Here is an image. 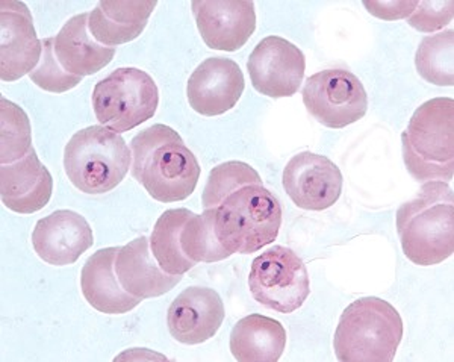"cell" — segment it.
<instances>
[{
    "instance_id": "1",
    "label": "cell",
    "mask_w": 454,
    "mask_h": 362,
    "mask_svg": "<svg viewBox=\"0 0 454 362\" xmlns=\"http://www.w3.org/2000/svg\"><path fill=\"white\" fill-rule=\"evenodd\" d=\"M130 151L132 177L158 202H182L196 190L200 164L170 126H150L135 137Z\"/></svg>"
},
{
    "instance_id": "2",
    "label": "cell",
    "mask_w": 454,
    "mask_h": 362,
    "mask_svg": "<svg viewBox=\"0 0 454 362\" xmlns=\"http://www.w3.org/2000/svg\"><path fill=\"white\" fill-rule=\"evenodd\" d=\"M403 252L413 264L428 267L454 252V196L449 182H424L395 216Z\"/></svg>"
},
{
    "instance_id": "3",
    "label": "cell",
    "mask_w": 454,
    "mask_h": 362,
    "mask_svg": "<svg viewBox=\"0 0 454 362\" xmlns=\"http://www.w3.org/2000/svg\"><path fill=\"white\" fill-rule=\"evenodd\" d=\"M403 161L419 182H450L454 175V100L421 105L402 134Z\"/></svg>"
},
{
    "instance_id": "4",
    "label": "cell",
    "mask_w": 454,
    "mask_h": 362,
    "mask_svg": "<svg viewBox=\"0 0 454 362\" xmlns=\"http://www.w3.org/2000/svg\"><path fill=\"white\" fill-rule=\"evenodd\" d=\"M402 338L398 311L379 297H362L342 312L333 347L342 362H391Z\"/></svg>"
},
{
    "instance_id": "5",
    "label": "cell",
    "mask_w": 454,
    "mask_h": 362,
    "mask_svg": "<svg viewBox=\"0 0 454 362\" xmlns=\"http://www.w3.org/2000/svg\"><path fill=\"white\" fill-rule=\"evenodd\" d=\"M212 209L218 240L232 255L254 254L279 235L282 207L262 184L238 188Z\"/></svg>"
},
{
    "instance_id": "6",
    "label": "cell",
    "mask_w": 454,
    "mask_h": 362,
    "mask_svg": "<svg viewBox=\"0 0 454 362\" xmlns=\"http://www.w3.org/2000/svg\"><path fill=\"white\" fill-rule=\"evenodd\" d=\"M132 152L119 132L90 126L73 135L64 151V169L79 192L105 194L123 182Z\"/></svg>"
},
{
    "instance_id": "7",
    "label": "cell",
    "mask_w": 454,
    "mask_h": 362,
    "mask_svg": "<svg viewBox=\"0 0 454 362\" xmlns=\"http://www.w3.org/2000/svg\"><path fill=\"white\" fill-rule=\"evenodd\" d=\"M158 105V85L140 68H117L94 87V114L102 126L119 134L152 119Z\"/></svg>"
},
{
    "instance_id": "8",
    "label": "cell",
    "mask_w": 454,
    "mask_h": 362,
    "mask_svg": "<svg viewBox=\"0 0 454 362\" xmlns=\"http://www.w3.org/2000/svg\"><path fill=\"white\" fill-rule=\"evenodd\" d=\"M248 287L261 305L291 314L309 297V273L294 250L274 246L252 263Z\"/></svg>"
},
{
    "instance_id": "9",
    "label": "cell",
    "mask_w": 454,
    "mask_h": 362,
    "mask_svg": "<svg viewBox=\"0 0 454 362\" xmlns=\"http://www.w3.org/2000/svg\"><path fill=\"white\" fill-rule=\"evenodd\" d=\"M301 96L308 113L331 130L346 128L367 114V91L357 76L342 68L312 75Z\"/></svg>"
},
{
    "instance_id": "10",
    "label": "cell",
    "mask_w": 454,
    "mask_h": 362,
    "mask_svg": "<svg viewBox=\"0 0 454 362\" xmlns=\"http://www.w3.org/2000/svg\"><path fill=\"white\" fill-rule=\"evenodd\" d=\"M247 70L258 93L273 98H289L299 91L305 78V53L282 36L270 35L254 47Z\"/></svg>"
},
{
    "instance_id": "11",
    "label": "cell",
    "mask_w": 454,
    "mask_h": 362,
    "mask_svg": "<svg viewBox=\"0 0 454 362\" xmlns=\"http://www.w3.org/2000/svg\"><path fill=\"white\" fill-rule=\"evenodd\" d=\"M284 188L289 199L301 209L325 211L340 197L342 173L329 158L301 152L285 167Z\"/></svg>"
},
{
    "instance_id": "12",
    "label": "cell",
    "mask_w": 454,
    "mask_h": 362,
    "mask_svg": "<svg viewBox=\"0 0 454 362\" xmlns=\"http://www.w3.org/2000/svg\"><path fill=\"white\" fill-rule=\"evenodd\" d=\"M0 78L14 83L42 59L43 42L36 36L29 8L23 2H0Z\"/></svg>"
},
{
    "instance_id": "13",
    "label": "cell",
    "mask_w": 454,
    "mask_h": 362,
    "mask_svg": "<svg viewBox=\"0 0 454 362\" xmlns=\"http://www.w3.org/2000/svg\"><path fill=\"white\" fill-rule=\"evenodd\" d=\"M192 8L203 42L214 51L235 52L256 29L254 2L196 0Z\"/></svg>"
},
{
    "instance_id": "14",
    "label": "cell",
    "mask_w": 454,
    "mask_h": 362,
    "mask_svg": "<svg viewBox=\"0 0 454 362\" xmlns=\"http://www.w3.org/2000/svg\"><path fill=\"white\" fill-rule=\"evenodd\" d=\"M246 81L237 62L229 58H207L192 73L186 96L192 108L201 115H222L239 102Z\"/></svg>"
},
{
    "instance_id": "15",
    "label": "cell",
    "mask_w": 454,
    "mask_h": 362,
    "mask_svg": "<svg viewBox=\"0 0 454 362\" xmlns=\"http://www.w3.org/2000/svg\"><path fill=\"white\" fill-rule=\"evenodd\" d=\"M93 244V229L87 218L70 209L38 220L32 232L35 254L55 267L74 264Z\"/></svg>"
},
{
    "instance_id": "16",
    "label": "cell",
    "mask_w": 454,
    "mask_h": 362,
    "mask_svg": "<svg viewBox=\"0 0 454 362\" xmlns=\"http://www.w3.org/2000/svg\"><path fill=\"white\" fill-rule=\"evenodd\" d=\"M224 314L217 291L207 287H190L171 303L167 323L176 342L194 346L215 336Z\"/></svg>"
},
{
    "instance_id": "17",
    "label": "cell",
    "mask_w": 454,
    "mask_h": 362,
    "mask_svg": "<svg viewBox=\"0 0 454 362\" xmlns=\"http://www.w3.org/2000/svg\"><path fill=\"white\" fill-rule=\"evenodd\" d=\"M53 179L34 149L25 158L0 169L2 202L17 214L42 211L51 202Z\"/></svg>"
},
{
    "instance_id": "18",
    "label": "cell",
    "mask_w": 454,
    "mask_h": 362,
    "mask_svg": "<svg viewBox=\"0 0 454 362\" xmlns=\"http://www.w3.org/2000/svg\"><path fill=\"white\" fill-rule=\"evenodd\" d=\"M115 274L124 290L141 301L167 295L184 276L160 269L153 254H150L147 237H138L120 248L115 258Z\"/></svg>"
},
{
    "instance_id": "19",
    "label": "cell",
    "mask_w": 454,
    "mask_h": 362,
    "mask_svg": "<svg viewBox=\"0 0 454 362\" xmlns=\"http://www.w3.org/2000/svg\"><path fill=\"white\" fill-rule=\"evenodd\" d=\"M119 250L120 248H100L87 259L81 273V290L85 301L108 316H121L141 303V299L124 290L115 274Z\"/></svg>"
},
{
    "instance_id": "20",
    "label": "cell",
    "mask_w": 454,
    "mask_h": 362,
    "mask_svg": "<svg viewBox=\"0 0 454 362\" xmlns=\"http://www.w3.org/2000/svg\"><path fill=\"white\" fill-rule=\"evenodd\" d=\"M156 5V2L145 0H102L90 12L88 29L94 40L104 46L134 42L145 31Z\"/></svg>"
},
{
    "instance_id": "21",
    "label": "cell",
    "mask_w": 454,
    "mask_h": 362,
    "mask_svg": "<svg viewBox=\"0 0 454 362\" xmlns=\"http://www.w3.org/2000/svg\"><path fill=\"white\" fill-rule=\"evenodd\" d=\"M90 12L74 16L55 36L58 61L68 73L76 76H93L106 67L115 57L114 47L104 46L88 34Z\"/></svg>"
},
{
    "instance_id": "22",
    "label": "cell",
    "mask_w": 454,
    "mask_h": 362,
    "mask_svg": "<svg viewBox=\"0 0 454 362\" xmlns=\"http://www.w3.org/2000/svg\"><path fill=\"white\" fill-rule=\"evenodd\" d=\"M286 347L282 323L261 314L244 317L231 334V352L237 361H279Z\"/></svg>"
},
{
    "instance_id": "23",
    "label": "cell",
    "mask_w": 454,
    "mask_h": 362,
    "mask_svg": "<svg viewBox=\"0 0 454 362\" xmlns=\"http://www.w3.org/2000/svg\"><path fill=\"white\" fill-rule=\"evenodd\" d=\"M192 212L185 208L168 209L156 222L150 248L160 269L170 274H185L197 264L188 258L182 250L181 233L186 220Z\"/></svg>"
},
{
    "instance_id": "24",
    "label": "cell",
    "mask_w": 454,
    "mask_h": 362,
    "mask_svg": "<svg viewBox=\"0 0 454 362\" xmlns=\"http://www.w3.org/2000/svg\"><path fill=\"white\" fill-rule=\"evenodd\" d=\"M181 244L184 254L194 264L218 263L231 256L215 232V209H205L201 214L192 212L182 229Z\"/></svg>"
},
{
    "instance_id": "25",
    "label": "cell",
    "mask_w": 454,
    "mask_h": 362,
    "mask_svg": "<svg viewBox=\"0 0 454 362\" xmlns=\"http://www.w3.org/2000/svg\"><path fill=\"white\" fill-rule=\"evenodd\" d=\"M453 29L426 36L415 55V66L419 76L438 87H453Z\"/></svg>"
},
{
    "instance_id": "26",
    "label": "cell",
    "mask_w": 454,
    "mask_h": 362,
    "mask_svg": "<svg viewBox=\"0 0 454 362\" xmlns=\"http://www.w3.org/2000/svg\"><path fill=\"white\" fill-rule=\"evenodd\" d=\"M0 146L2 166L25 158L32 149L31 122L27 113L4 96L0 98Z\"/></svg>"
},
{
    "instance_id": "27",
    "label": "cell",
    "mask_w": 454,
    "mask_h": 362,
    "mask_svg": "<svg viewBox=\"0 0 454 362\" xmlns=\"http://www.w3.org/2000/svg\"><path fill=\"white\" fill-rule=\"evenodd\" d=\"M262 184V179L254 167L246 162L231 161L212 169L201 197L205 209L217 208L229 194L246 185Z\"/></svg>"
},
{
    "instance_id": "28",
    "label": "cell",
    "mask_w": 454,
    "mask_h": 362,
    "mask_svg": "<svg viewBox=\"0 0 454 362\" xmlns=\"http://www.w3.org/2000/svg\"><path fill=\"white\" fill-rule=\"evenodd\" d=\"M42 59L31 73L29 78L40 89L49 93H66L81 83L82 78L68 73L58 61L55 53V38H44Z\"/></svg>"
},
{
    "instance_id": "29",
    "label": "cell",
    "mask_w": 454,
    "mask_h": 362,
    "mask_svg": "<svg viewBox=\"0 0 454 362\" xmlns=\"http://www.w3.org/2000/svg\"><path fill=\"white\" fill-rule=\"evenodd\" d=\"M454 4L451 0H421L412 14L409 16V25L419 32H434L442 29L453 20Z\"/></svg>"
},
{
    "instance_id": "30",
    "label": "cell",
    "mask_w": 454,
    "mask_h": 362,
    "mask_svg": "<svg viewBox=\"0 0 454 362\" xmlns=\"http://www.w3.org/2000/svg\"><path fill=\"white\" fill-rule=\"evenodd\" d=\"M419 2H403V0H391V2H364V6L367 8L372 16L379 17L382 20H400V19H409Z\"/></svg>"
}]
</instances>
